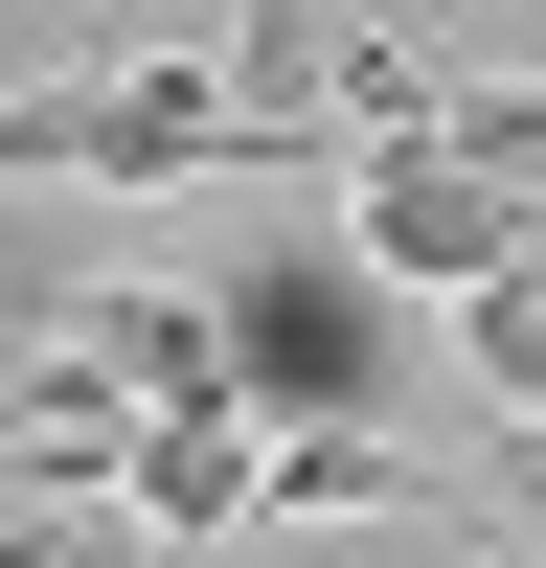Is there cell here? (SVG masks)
<instances>
[{"mask_svg": "<svg viewBox=\"0 0 546 568\" xmlns=\"http://www.w3.org/2000/svg\"><path fill=\"white\" fill-rule=\"evenodd\" d=\"M0 160L23 182H342V136L273 114L228 45H160V69H23Z\"/></svg>", "mask_w": 546, "mask_h": 568, "instance_id": "6da1fadb", "label": "cell"}, {"mask_svg": "<svg viewBox=\"0 0 546 568\" xmlns=\"http://www.w3.org/2000/svg\"><path fill=\"white\" fill-rule=\"evenodd\" d=\"M205 296H228V387H251L273 433H318V409H387V387H410V273L364 251V227H273V251H228Z\"/></svg>", "mask_w": 546, "mask_h": 568, "instance_id": "7a4b0ae2", "label": "cell"}, {"mask_svg": "<svg viewBox=\"0 0 546 568\" xmlns=\"http://www.w3.org/2000/svg\"><path fill=\"white\" fill-rule=\"evenodd\" d=\"M114 568H228V546H182V524H160V500H136V546H114Z\"/></svg>", "mask_w": 546, "mask_h": 568, "instance_id": "3957f363", "label": "cell"}, {"mask_svg": "<svg viewBox=\"0 0 546 568\" xmlns=\"http://www.w3.org/2000/svg\"><path fill=\"white\" fill-rule=\"evenodd\" d=\"M524 23H546V0H524Z\"/></svg>", "mask_w": 546, "mask_h": 568, "instance_id": "277c9868", "label": "cell"}]
</instances>
